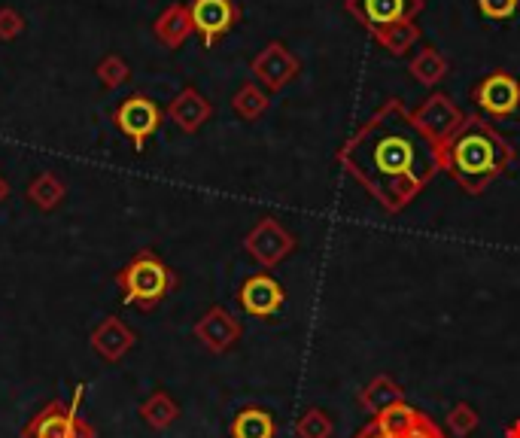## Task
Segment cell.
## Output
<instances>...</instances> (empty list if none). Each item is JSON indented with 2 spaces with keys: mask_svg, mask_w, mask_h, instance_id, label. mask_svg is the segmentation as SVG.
I'll list each match as a JSON object with an SVG mask.
<instances>
[{
  "mask_svg": "<svg viewBox=\"0 0 520 438\" xmlns=\"http://www.w3.org/2000/svg\"><path fill=\"white\" fill-rule=\"evenodd\" d=\"M338 165L387 213H402L441 171L435 146L414 125L411 110L399 98H390L344 140Z\"/></svg>",
  "mask_w": 520,
  "mask_h": 438,
  "instance_id": "obj_1",
  "label": "cell"
},
{
  "mask_svg": "<svg viewBox=\"0 0 520 438\" xmlns=\"http://www.w3.org/2000/svg\"><path fill=\"white\" fill-rule=\"evenodd\" d=\"M517 159V150L487 119L466 116L457 134L438 150V168L454 177L463 192L481 195Z\"/></svg>",
  "mask_w": 520,
  "mask_h": 438,
  "instance_id": "obj_2",
  "label": "cell"
},
{
  "mask_svg": "<svg viewBox=\"0 0 520 438\" xmlns=\"http://www.w3.org/2000/svg\"><path fill=\"white\" fill-rule=\"evenodd\" d=\"M177 283H180L177 271L153 250L134 253L116 271V286L122 292V299L140 311H156L177 289Z\"/></svg>",
  "mask_w": 520,
  "mask_h": 438,
  "instance_id": "obj_3",
  "label": "cell"
},
{
  "mask_svg": "<svg viewBox=\"0 0 520 438\" xmlns=\"http://www.w3.org/2000/svg\"><path fill=\"white\" fill-rule=\"evenodd\" d=\"M162 107L153 101V98H146L143 92H134L128 95L116 110H113V122L116 128L131 140V146L137 153H143V146L146 140H150L159 128H162Z\"/></svg>",
  "mask_w": 520,
  "mask_h": 438,
  "instance_id": "obj_4",
  "label": "cell"
},
{
  "mask_svg": "<svg viewBox=\"0 0 520 438\" xmlns=\"http://www.w3.org/2000/svg\"><path fill=\"white\" fill-rule=\"evenodd\" d=\"M426 7V0H344V10L368 31L378 34L399 22H414Z\"/></svg>",
  "mask_w": 520,
  "mask_h": 438,
  "instance_id": "obj_5",
  "label": "cell"
},
{
  "mask_svg": "<svg viewBox=\"0 0 520 438\" xmlns=\"http://www.w3.org/2000/svg\"><path fill=\"white\" fill-rule=\"evenodd\" d=\"M411 116H414V125L426 134V140L435 146V153H438L441 146L457 134V128L466 122V113H463L448 95H444V92H432Z\"/></svg>",
  "mask_w": 520,
  "mask_h": 438,
  "instance_id": "obj_6",
  "label": "cell"
},
{
  "mask_svg": "<svg viewBox=\"0 0 520 438\" xmlns=\"http://www.w3.org/2000/svg\"><path fill=\"white\" fill-rule=\"evenodd\" d=\"M295 247H299V241H295V235L277 223L274 216H265L259 219V223L247 232L244 238V250L262 265V268H277L286 256L295 253Z\"/></svg>",
  "mask_w": 520,
  "mask_h": 438,
  "instance_id": "obj_7",
  "label": "cell"
},
{
  "mask_svg": "<svg viewBox=\"0 0 520 438\" xmlns=\"http://www.w3.org/2000/svg\"><path fill=\"white\" fill-rule=\"evenodd\" d=\"M22 438H98V432L89 420L55 399L31 417V423L22 429Z\"/></svg>",
  "mask_w": 520,
  "mask_h": 438,
  "instance_id": "obj_8",
  "label": "cell"
},
{
  "mask_svg": "<svg viewBox=\"0 0 520 438\" xmlns=\"http://www.w3.org/2000/svg\"><path fill=\"white\" fill-rule=\"evenodd\" d=\"M472 101L490 119H508L520 110V80L499 67L472 86Z\"/></svg>",
  "mask_w": 520,
  "mask_h": 438,
  "instance_id": "obj_9",
  "label": "cell"
},
{
  "mask_svg": "<svg viewBox=\"0 0 520 438\" xmlns=\"http://www.w3.org/2000/svg\"><path fill=\"white\" fill-rule=\"evenodd\" d=\"M250 73H253V80H256L265 92H280V89H286V86L302 73V61L286 49V43L271 40V43L250 61Z\"/></svg>",
  "mask_w": 520,
  "mask_h": 438,
  "instance_id": "obj_10",
  "label": "cell"
},
{
  "mask_svg": "<svg viewBox=\"0 0 520 438\" xmlns=\"http://www.w3.org/2000/svg\"><path fill=\"white\" fill-rule=\"evenodd\" d=\"M189 13L204 49L216 46V40H222L241 22V7L235 0H189Z\"/></svg>",
  "mask_w": 520,
  "mask_h": 438,
  "instance_id": "obj_11",
  "label": "cell"
},
{
  "mask_svg": "<svg viewBox=\"0 0 520 438\" xmlns=\"http://www.w3.org/2000/svg\"><path fill=\"white\" fill-rule=\"evenodd\" d=\"M192 335H195V341H201V347H204L207 353H216V356H219V353H229V350L241 341L244 326H241V320H238L229 308L213 305V308H207L204 317L195 323Z\"/></svg>",
  "mask_w": 520,
  "mask_h": 438,
  "instance_id": "obj_12",
  "label": "cell"
},
{
  "mask_svg": "<svg viewBox=\"0 0 520 438\" xmlns=\"http://www.w3.org/2000/svg\"><path fill=\"white\" fill-rule=\"evenodd\" d=\"M283 302H286L283 283L277 277H271L268 271L250 274L238 289V305L250 317H259V320H271L283 308Z\"/></svg>",
  "mask_w": 520,
  "mask_h": 438,
  "instance_id": "obj_13",
  "label": "cell"
},
{
  "mask_svg": "<svg viewBox=\"0 0 520 438\" xmlns=\"http://www.w3.org/2000/svg\"><path fill=\"white\" fill-rule=\"evenodd\" d=\"M89 344H92V350H95L104 362H119V359H125V356L134 350L137 332H134L122 317H104V320L92 329Z\"/></svg>",
  "mask_w": 520,
  "mask_h": 438,
  "instance_id": "obj_14",
  "label": "cell"
},
{
  "mask_svg": "<svg viewBox=\"0 0 520 438\" xmlns=\"http://www.w3.org/2000/svg\"><path fill=\"white\" fill-rule=\"evenodd\" d=\"M168 116H171V122H174L183 134H198V131L210 122L213 104H210L195 86H186V89H180L177 98L168 104Z\"/></svg>",
  "mask_w": 520,
  "mask_h": 438,
  "instance_id": "obj_15",
  "label": "cell"
},
{
  "mask_svg": "<svg viewBox=\"0 0 520 438\" xmlns=\"http://www.w3.org/2000/svg\"><path fill=\"white\" fill-rule=\"evenodd\" d=\"M153 34H156V40H159L162 46L180 49V46L195 34L189 4H171L168 10H162V16H159L156 25H153Z\"/></svg>",
  "mask_w": 520,
  "mask_h": 438,
  "instance_id": "obj_16",
  "label": "cell"
},
{
  "mask_svg": "<svg viewBox=\"0 0 520 438\" xmlns=\"http://www.w3.org/2000/svg\"><path fill=\"white\" fill-rule=\"evenodd\" d=\"M359 402H362V408H365L371 417H378V414H384L387 408H393V405L405 402V393H402V387H399L393 378L378 375V378H371V381L365 384V390H362Z\"/></svg>",
  "mask_w": 520,
  "mask_h": 438,
  "instance_id": "obj_17",
  "label": "cell"
},
{
  "mask_svg": "<svg viewBox=\"0 0 520 438\" xmlns=\"http://www.w3.org/2000/svg\"><path fill=\"white\" fill-rule=\"evenodd\" d=\"M408 73L420 83V86H438L444 77L451 73V61L444 58L435 46H423L411 61H408Z\"/></svg>",
  "mask_w": 520,
  "mask_h": 438,
  "instance_id": "obj_18",
  "label": "cell"
},
{
  "mask_svg": "<svg viewBox=\"0 0 520 438\" xmlns=\"http://www.w3.org/2000/svg\"><path fill=\"white\" fill-rule=\"evenodd\" d=\"M232 438H274L277 435V420L265 408H241L229 426Z\"/></svg>",
  "mask_w": 520,
  "mask_h": 438,
  "instance_id": "obj_19",
  "label": "cell"
},
{
  "mask_svg": "<svg viewBox=\"0 0 520 438\" xmlns=\"http://www.w3.org/2000/svg\"><path fill=\"white\" fill-rule=\"evenodd\" d=\"M140 420L150 429L162 432V429H168L180 420V405L165 390H156L153 396H146L140 402Z\"/></svg>",
  "mask_w": 520,
  "mask_h": 438,
  "instance_id": "obj_20",
  "label": "cell"
},
{
  "mask_svg": "<svg viewBox=\"0 0 520 438\" xmlns=\"http://www.w3.org/2000/svg\"><path fill=\"white\" fill-rule=\"evenodd\" d=\"M64 195H67V186H64L61 177L52 174V171L37 174V177L28 183V189H25V198H28L37 210H43V213L55 210V207L64 201Z\"/></svg>",
  "mask_w": 520,
  "mask_h": 438,
  "instance_id": "obj_21",
  "label": "cell"
},
{
  "mask_svg": "<svg viewBox=\"0 0 520 438\" xmlns=\"http://www.w3.org/2000/svg\"><path fill=\"white\" fill-rule=\"evenodd\" d=\"M271 107V92H265L256 80L244 83L235 95H232V110L235 116H241L244 122H259Z\"/></svg>",
  "mask_w": 520,
  "mask_h": 438,
  "instance_id": "obj_22",
  "label": "cell"
},
{
  "mask_svg": "<svg viewBox=\"0 0 520 438\" xmlns=\"http://www.w3.org/2000/svg\"><path fill=\"white\" fill-rule=\"evenodd\" d=\"M371 37H375V43L381 49H387L390 55L402 58V55H408L420 43V28L414 22H399V25H390V28L371 34Z\"/></svg>",
  "mask_w": 520,
  "mask_h": 438,
  "instance_id": "obj_23",
  "label": "cell"
},
{
  "mask_svg": "<svg viewBox=\"0 0 520 438\" xmlns=\"http://www.w3.org/2000/svg\"><path fill=\"white\" fill-rule=\"evenodd\" d=\"M335 423L323 408H308L299 420H295V438H332Z\"/></svg>",
  "mask_w": 520,
  "mask_h": 438,
  "instance_id": "obj_24",
  "label": "cell"
},
{
  "mask_svg": "<svg viewBox=\"0 0 520 438\" xmlns=\"http://www.w3.org/2000/svg\"><path fill=\"white\" fill-rule=\"evenodd\" d=\"M95 77L101 80V86H104L107 92H116L119 86H125V83L131 80V67H128V61L119 58V55H104V58L98 61V67H95Z\"/></svg>",
  "mask_w": 520,
  "mask_h": 438,
  "instance_id": "obj_25",
  "label": "cell"
},
{
  "mask_svg": "<svg viewBox=\"0 0 520 438\" xmlns=\"http://www.w3.org/2000/svg\"><path fill=\"white\" fill-rule=\"evenodd\" d=\"M478 426H481V417H478V411H475L469 402H457V405L451 408V414H448V429H451L457 438L472 435Z\"/></svg>",
  "mask_w": 520,
  "mask_h": 438,
  "instance_id": "obj_26",
  "label": "cell"
},
{
  "mask_svg": "<svg viewBox=\"0 0 520 438\" xmlns=\"http://www.w3.org/2000/svg\"><path fill=\"white\" fill-rule=\"evenodd\" d=\"M517 7H520V0H478L481 16L490 19V22H505V19H511V16L517 13Z\"/></svg>",
  "mask_w": 520,
  "mask_h": 438,
  "instance_id": "obj_27",
  "label": "cell"
},
{
  "mask_svg": "<svg viewBox=\"0 0 520 438\" xmlns=\"http://www.w3.org/2000/svg\"><path fill=\"white\" fill-rule=\"evenodd\" d=\"M25 31V19L13 7H0V40H16Z\"/></svg>",
  "mask_w": 520,
  "mask_h": 438,
  "instance_id": "obj_28",
  "label": "cell"
},
{
  "mask_svg": "<svg viewBox=\"0 0 520 438\" xmlns=\"http://www.w3.org/2000/svg\"><path fill=\"white\" fill-rule=\"evenodd\" d=\"M393 438H444V432L426 414H417V420L411 423V429H405L402 435H393Z\"/></svg>",
  "mask_w": 520,
  "mask_h": 438,
  "instance_id": "obj_29",
  "label": "cell"
},
{
  "mask_svg": "<svg viewBox=\"0 0 520 438\" xmlns=\"http://www.w3.org/2000/svg\"><path fill=\"white\" fill-rule=\"evenodd\" d=\"M356 438H393V435H390V432H384V429H381L375 420H371L365 429H359V432H356Z\"/></svg>",
  "mask_w": 520,
  "mask_h": 438,
  "instance_id": "obj_30",
  "label": "cell"
},
{
  "mask_svg": "<svg viewBox=\"0 0 520 438\" xmlns=\"http://www.w3.org/2000/svg\"><path fill=\"white\" fill-rule=\"evenodd\" d=\"M7 198H10V180L0 174V204H4Z\"/></svg>",
  "mask_w": 520,
  "mask_h": 438,
  "instance_id": "obj_31",
  "label": "cell"
},
{
  "mask_svg": "<svg viewBox=\"0 0 520 438\" xmlns=\"http://www.w3.org/2000/svg\"><path fill=\"white\" fill-rule=\"evenodd\" d=\"M505 438H520V420L508 423V429H505Z\"/></svg>",
  "mask_w": 520,
  "mask_h": 438,
  "instance_id": "obj_32",
  "label": "cell"
}]
</instances>
